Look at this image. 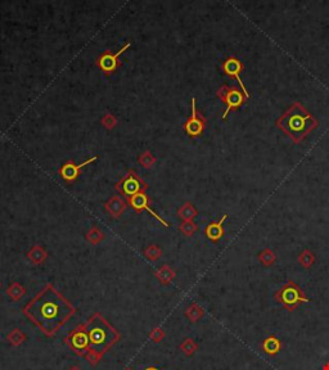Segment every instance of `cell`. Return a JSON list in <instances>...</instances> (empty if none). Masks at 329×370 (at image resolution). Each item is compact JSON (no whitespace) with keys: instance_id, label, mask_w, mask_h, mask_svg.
<instances>
[{"instance_id":"6","label":"cell","mask_w":329,"mask_h":370,"mask_svg":"<svg viewBox=\"0 0 329 370\" xmlns=\"http://www.w3.org/2000/svg\"><path fill=\"white\" fill-rule=\"evenodd\" d=\"M216 95L227 105V108H225L224 113H223V120L227 118L230 111H236V109L241 108L247 99L246 95L243 94V91H241L236 86H228L227 84L218 89Z\"/></svg>"},{"instance_id":"34","label":"cell","mask_w":329,"mask_h":370,"mask_svg":"<svg viewBox=\"0 0 329 370\" xmlns=\"http://www.w3.org/2000/svg\"><path fill=\"white\" fill-rule=\"evenodd\" d=\"M125 370H131V369H130V367H126V369H125Z\"/></svg>"},{"instance_id":"7","label":"cell","mask_w":329,"mask_h":370,"mask_svg":"<svg viewBox=\"0 0 329 370\" xmlns=\"http://www.w3.org/2000/svg\"><path fill=\"white\" fill-rule=\"evenodd\" d=\"M148 188L147 182L135 174V171H129L124 179L120 180L116 184V191L121 196H125L126 198L133 197L140 192H145Z\"/></svg>"},{"instance_id":"20","label":"cell","mask_w":329,"mask_h":370,"mask_svg":"<svg viewBox=\"0 0 329 370\" xmlns=\"http://www.w3.org/2000/svg\"><path fill=\"white\" fill-rule=\"evenodd\" d=\"M203 315H204L203 309H202L198 303H196V302L188 306L187 310H185V316H187V319L189 320L190 323H197L199 319L203 318Z\"/></svg>"},{"instance_id":"35","label":"cell","mask_w":329,"mask_h":370,"mask_svg":"<svg viewBox=\"0 0 329 370\" xmlns=\"http://www.w3.org/2000/svg\"><path fill=\"white\" fill-rule=\"evenodd\" d=\"M0 287H2V282H0Z\"/></svg>"},{"instance_id":"29","label":"cell","mask_w":329,"mask_h":370,"mask_svg":"<svg viewBox=\"0 0 329 370\" xmlns=\"http://www.w3.org/2000/svg\"><path fill=\"white\" fill-rule=\"evenodd\" d=\"M164 337H166V333H164V330L162 329V328L156 327V328H153V329L150 330L149 339L153 342V343H159V342L163 341Z\"/></svg>"},{"instance_id":"13","label":"cell","mask_w":329,"mask_h":370,"mask_svg":"<svg viewBox=\"0 0 329 370\" xmlns=\"http://www.w3.org/2000/svg\"><path fill=\"white\" fill-rule=\"evenodd\" d=\"M228 216H229V215L224 214L218 221L210 222V224L204 228V234H206V236H207L208 239H210L212 243H217L218 240L224 236V222L225 220L228 219Z\"/></svg>"},{"instance_id":"5","label":"cell","mask_w":329,"mask_h":370,"mask_svg":"<svg viewBox=\"0 0 329 370\" xmlns=\"http://www.w3.org/2000/svg\"><path fill=\"white\" fill-rule=\"evenodd\" d=\"M63 342L76 355L82 356V357H85L89 351H90V342H89V336L88 332H86L85 324L77 325L75 329L70 332L68 336L65 337Z\"/></svg>"},{"instance_id":"22","label":"cell","mask_w":329,"mask_h":370,"mask_svg":"<svg viewBox=\"0 0 329 370\" xmlns=\"http://www.w3.org/2000/svg\"><path fill=\"white\" fill-rule=\"evenodd\" d=\"M85 238L90 244H99L104 239V233L99 228H97V226H91L88 233L85 234Z\"/></svg>"},{"instance_id":"33","label":"cell","mask_w":329,"mask_h":370,"mask_svg":"<svg viewBox=\"0 0 329 370\" xmlns=\"http://www.w3.org/2000/svg\"><path fill=\"white\" fill-rule=\"evenodd\" d=\"M323 370H329V362H326L325 365L323 366Z\"/></svg>"},{"instance_id":"11","label":"cell","mask_w":329,"mask_h":370,"mask_svg":"<svg viewBox=\"0 0 329 370\" xmlns=\"http://www.w3.org/2000/svg\"><path fill=\"white\" fill-rule=\"evenodd\" d=\"M131 44L126 43L125 45L122 46L119 51L116 53H111V51H104L97 60V66L102 70L105 74H112L114 71H116L117 66H119V58L120 55L124 54V51H126L128 49H130Z\"/></svg>"},{"instance_id":"10","label":"cell","mask_w":329,"mask_h":370,"mask_svg":"<svg viewBox=\"0 0 329 370\" xmlns=\"http://www.w3.org/2000/svg\"><path fill=\"white\" fill-rule=\"evenodd\" d=\"M223 71H224L225 75H228L229 77L232 79H236L238 81L239 86L242 88V91H243V94L246 95V98L248 99L250 98V93L247 90V88L244 86V83L242 81L241 79V74L243 72L244 70V65L238 59L237 57H229L223 62Z\"/></svg>"},{"instance_id":"31","label":"cell","mask_w":329,"mask_h":370,"mask_svg":"<svg viewBox=\"0 0 329 370\" xmlns=\"http://www.w3.org/2000/svg\"><path fill=\"white\" fill-rule=\"evenodd\" d=\"M67 370H82V369L79 366V365H72V366L68 367Z\"/></svg>"},{"instance_id":"24","label":"cell","mask_w":329,"mask_h":370,"mask_svg":"<svg viewBox=\"0 0 329 370\" xmlns=\"http://www.w3.org/2000/svg\"><path fill=\"white\" fill-rule=\"evenodd\" d=\"M180 351H182L183 353H184L185 356H188V357H190V356H193L194 353L197 352V350H198V345H197V342L194 341V339L192 338H185L184 341L180 343L179 346Z\"/></svg>"},{"instance_id":"17","label":"cell","mask_w":329,"mask_h":370,"mask_svg":"<svg viewBox=\"0 0 329 370\" xmlns=\"http://www.w3.org/2000/svg\"><path fill=\"white\" fill-rule=\"evenodd\" d=\"M7 294H8V297L12 299V301L15 302L21 301L26 294V288L23 287L21 283L13 282L8 285V288H7Z\"/></svg>"},{"instance_id":"18","label":"cell","mask_w":329,"mask_h":370,"mask_svg":"<svg viewBox=\"0 0 329 370\" xmlns=\"http://www.w3.org/2000/svg\"><path fill=\"white\" fill-rule=\"evenodd\" d=\"M281 348H282L281 341L274 336L267 337V338L264 341V343H262V350L265 351V353H267V355L270 356H276L277 353L281 351Z\"/></svg>"},{"instance_id":"3","label":"cell","mask_w":329,"mask_h":370,"mask_svg":"<svg viewBox=\"0 0 329 370\" xmlns=\"http://www.w3.org/2000/svg\"><path fill=\"white\" fill-rule=\"evenodd\" d=\"M85 328L90 342L89 352L97 353L102 357L121 339V334L99 313L93 314L89 318L85 323Z\"/></svg>"},{"instance_id":"25","label":"cell","mask_w":329,"mask_h":370,"mask_svg":"<svg viewBox=\"0 0 329 370\" xmlns=\"http://www.w3.org/2000/svg\"><path fill=\"white\" fill-rule=\"evenodd\" d=\"M258 260L261 262L264 266H271L276 264L277 261V255L274 254V251L271 248H265L260 252L258 255Z\"/></svg>"},{"instance_id":"30","label":"cell","mask_w":329,"mask_h":370,"mask_svg":"<svg viewBox=\"0 0 329 370\" xmlns=\"http://www.w3.org/2000/svg\"><path fill=\"white\" fill-rule=\"evenodd\" d=\"M100 122H102V125L104 126L107 130H112V129L117 125L116 117H115L112 113H105L104 116L102 117V121H100Z\"/></svg>"},{"instance_id":"8","label":"cell","mask_w":329,"mask_h":370,"mask_svg":"<svg viewBox=\"0 0 329 370\" xmlns=\"http://www.w3.org/2000/svg\"><path fill=\"white\" fill-rule=\"evenodd\" d=\"M196 98H192V113H190L189 118L187 120V122L184 124V130L190 138H197L199 135H202V133L204 131L206 128V118L197 111V104H196Z\"/></svg>"},{"instance_id":"9","label":"cell","mask_w":329,"mask_h":370,"mask_svg":"<svg viewBox=\"0 0 329 370\" xmlns=\"http://www.w3.org/2000/svg\"><path fill=\"white\" fill-rule=\"evenodd\" d=\"M128 203L130 205L131 208H134V210L136 211V212H142V211H147V212H149L152 216L154 217V219L157 220V221H159L162 224V225L164 226V228H170V224H169L168 221H164L163 219H162L161 216H159L158 214H157L156 211L152 210L149 206V198H148V196L145 194V192H140V193L135 194V196L133 197H129L128 198Z\"/></svg>"},{"instance_id":"2","label":"cell","mask_w":329,"mask_h":370,"mask_svg":"<svg viewBox=\"0 0 329 370\" xmlns=\"http://www.w3.org/2000/svg\"><path fill=\"white\" fill-rule=\"evenodd\" d=\"M318 126V120L300 102L293 103L277 120V128L290 137L295 144H300Z\"/></svg>"},{"instance_id":"21","label":"cell","mask_w":329,"mask_h":370,"mask_svg":"<svg viewBox=\"0 0 329 370\" xmlns=\"http://www.w3.org/2000/svg\"><path fill=\"white\" fill-rule=\"evenodd\" d=\"M26 339H27V336L23 333L22 330L18 329V328L12 329L11 332L7 334V341H8L12 346H15V347H18V346L22 345Z\"/></svg>"},{"instance_id":"4","label":"cell","mask_w":329,"mask_h":370,"mask_svg":"<svg viewBox=\"0 0 329 370\" xmlns=\"http://www.w3.org/2000/svg\"><path fill=\"white\" fill-rule=\"evenodd\" d=\"M276 298L277 301L283 303L284 307L290 311L295 310L300 303L310 302V299L305 296L304 292L300 289V287L295 284L292 280H288V283L277 292Z\"/></svg>"},{"instance_id":"26","label":"cell","mask_w":329,"mask_h":370,"mask_svg":"<svg viewBox=\"0 0 329 370\" xmlns=\"http://www.w3.org/2000/svg\"><path fill=\"white\" fill-rule=\"evenodd\" d=\"M144 256L149 261H157L162 256V250L158 245L150 244L149 247H147L144 250Z\"/></svg>"},{"instance_id":"12","label":"cell","mask_w":329,"mask_h":370,"mask_svg":"<svg viewBox=\"0 0 329 370\" xmlns=\"http://www.w3.org/2000/svg\"><path fill=\"white\" fill-rule=\"evenodd\" d=\"M98 160V156H94V157H90V158H88L86 161H84L82 163H75L74 161H67V162L65 163V165H62V167L60 168V175L62 176V179L65 180L66 182H72L75 181V180L79 177L80 172H81V170L85 166L90 165V163H93L94 161H97Z\"/></svg>"},{"instance_id":"1","label":"cell","mask_w":329,"mask_h":370,"mask_svg":"<svg viewBox=\"0 0 329 370\" xmlns=\"http://www.w3.org/2000/svg\"><path fill=\"white\" fill-rule=\"evenodd\" d=\"M22 314L46 337H53L76 314V309L51 283L23 306Z\"/></svg>"},{"instance_id":"15","label":"cell","mask_w":329,"mask_h":370,"mask_svg":"<svg viewBox=\"0 0 329 370\" xmlns=\"http://www.w3.org/2000/svg\"><path fill=\"white\" fill-rule=\"evenodd\" d=\"M26 257L34 265H43L44 262L46 261V259H48V252H46L43 245L37 244L31 247V250L26 254Z\"/></svg>"},{"instance_id":"27","label":"cell","mask_w":329,"mask_h":370,"mask_svg":"<svg viewBox=\"0 0 329 370\" xmlns=\"http://www.w3.org/2000/svg\"><path fill=\"white\" fill-rule=\"evenodd\" d=\"M138 162H139L144 168H149V167H152L154 163H156V157L150 153L149 151H145L139 156V158H138Z\"/></svg>"},{"instance_id":"28","label":"cell","mask_w":329,"mask_h":370,"mask_svg":"<svg viewBox=\"0 0 329 370\" xmlns=\"http://www.w3.org/2000/svg\"><path fill=\"white\" fill-rule=\"evenodd\" d=\"M179 230L182 231L185 236H192L197 230H198V226H197L193 221H183L182 225L179 226Z\"/></svg>"},{"instance_id":"16","label":"cell","mask_w":329,"mask_h":370,"mask_svg":"<svg viewBox=\"0 0 329 370\" xmlns=\"http://www.w3.org/2000/svg\"><path fill=\"white\" fill-rule=\"evenodd\" d=\"M157 280L161 283L162 285H170L173 280L176 278V273L173 268L169 265H162L158 270L154 273Z\"/></svg>"},{"instance_id":"19","label":"cell","mask_w":329,"mask_h":370,"mask_svg":"<svg viewBox=\"0 0 329 370\" xmlns=\"http://www.w3.org/2000/svg\"><path fill=\"white\" fill-rule=\"evenodd\" d=\"M198 215V211L190 202H185L182 207L178 210V216L183 220V221H193L194 217Z\"/></svg>"},{"instance_id":"32","label":"cell","mask_w":329,"mask_h":370,"mask_svg":"<svg viewBox=\"0 0 329 370\" xmlns=\"http://www.w3.org/2000/svg\"><path fill=\"white\" fill-rule=\"evenodd\" d=\"M144 370H159V369H157L156 366H148V367H145Z\"/></svg>"},{"instance_id":"14","label":"cell","mask_w":329,"mask_h":370,"mask_svg":"<svg viewBox=\"0 0 329 370\" xmlns=\"http://www.w3.org/2000/svg\"><path fill=\"white\" fill-rule=\"evenodd\" d=\"M104 208L112 219H119L126 210V202L122 197L114 196L105 202Z\"/></svg>"},{"instance_id":"23","label":"cell","mask_w":329,"mask_h":370,"mask_svg":"<svg viewBox=\"0 0 329 370\" xmlns=\"http://www.w3.org/2000/svg\"><path fill=\"white\" fill-rule=\"evenodd\" d=\"M298 264L304 269H310L315 264V256L309 248H305L298 256Z\"/></svg>"}]
</instances>
